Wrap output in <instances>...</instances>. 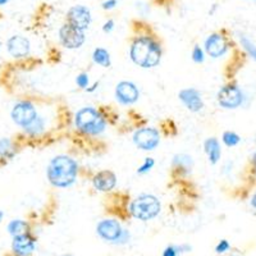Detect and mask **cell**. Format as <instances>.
Returning a JSON list of instances; mask_svg holds the SVG:
<instances>
[{"label":"cell","instance_id":"obj_1","mask_svg":"<svg viewBox=\"0 0 256 256\" xmlns=\"http://www.w3.org/2000/svg\"><path fill=\"white\" fill-rule=\"evenodd\" d=\"M78 166L72 158L67 155H58L48 166L46 176L50 184L59 188L72 186L77 180Z\"/></svg>","mask_w":256,"mask_h":256},{"label":"cell","instance_id":"obj_2","mask_svg":"<svg viewBox=\"0 0 256 256\" xmlns=\"http://www.w3.org/2000/svg\"><path fill=\"white\" fill-rule=\"evenodd\" d=\"M130 56L138 67L154 68L162 59V48L150 36H140L132 42Z\"/></svg>","mask_w":256,"mask_h":256},{"label":"cell","instance_id":"obj_3","mask_svg":"<svg viewBox=\"0 0 256 256\" xmlns=\"http://www.w3.org/2000/svg\"><path fill=\"white\" fill-rule=\"evenodd\" d=\"M74 124L82 134L98 136L105 131L106 120L96 109L88 106L77 112L74 116Z\"/></svg>","mask_w":256,"mask_h":256},{"label":"cell","instance_id":"obj_4","mask_svg":"<svg viewBox=\"0 0 256 256\" xmlns=\"http://www.w3.org/2000/svg\"><path fill=\"white\" fill-rule=\"evenodd\" d=\"M162 205L156 196L154 195H144L137 196L130 205V212H131L132 216L138 220L148 222L154 219L155 216H159Z\"/></svg>","mask_w":256,"mask_h":256},{"label":"cell","instance_id":"obj_5","mask_svg":"<svg viewBox=\"0 0 256 256\" xmlns=\"http://www.w3.org/2000/svg\"><path fill=\"white\" fill-rule=\"evenodd\" d=\"M218 104L224 109H237L244 104V95L236 84H227L219 90Z\"/></svg>","mask_w":256,"mask_h":256},{"label":"cell","instance_id":"obj_6","mask_svg":"<svg viewBox=\"0 0 256 256\" xmlns=\"http://www.w3.org/2000/svg\"><path fill=\"white\" fill-rule=\"evenodd\" d=\"M134 142L141 150H154L160 142V134L158 130L152 127H145L137 130L134 134Z\"/></svg>","mask_w":256,"mask_h":256},{"label":"cell","instance_id":"obj_7","mask_svg":"<svg viewBox=\"0 0 256 256\" xmlns=\"http://www.w3.org/2000/svg\"><path fill=\"white\" fill-rule=\"evenodd\" d=\"M59 40L62 45L67 49H78L84 42V31L66 24L59 30Z\"/></svg>","mask_w":256,"mask_h":256},{"label":"cell","instance_id":"obj_8","mask_svg":"<svg viewBox=\"0 0 256 256\" xmlns=\"http://www.w3.org/2000/svg\"><path fill=\"white\" fill-rule=\"evenodd\" d=\"M123 230L124 228H122L120 222L116 219H104V220H100L96 226V232L102 240L116 244L122 236Z\"/></svg>","mask_w":256,"mask_h":256},{"label":"cell","instance_id":"obj_9","mask_svg":"<svg viewBox=\"0 0 256 256\" xmlns=\"http://www.w3.org/2000/svg\"><path fill=\"white\" fill-rule=\"evenodd\" d=\"M38 112L35 106L28 102H18L14 105L12 110V120L16 124L20 126L22 128H26L27 126L31 124L34 120L38 118Z\"/></svg>","mask_w":256,"mask_h":256},{"label":"cell","instance_id":"obj_10","mask_svg":"<svg viewBox=\"0 0 256 256\" xmlns=\"http://www.w3.org/2000/svg\"><path fill=\"white\" fill-rule=\"evenodd\" d=\"M67 20V24H72L73 27H76L81 31H86L90 27L92 17H91V12L88 8L84 6H74L68 10Z\"/></svg>","mask_w":256,"mask_h":256},{"label":"cell","instance_id":"obj_11","mask_svg":"<svg viewBox=\"0 0 256 256\" xmlns=\"http://www.w3.org/2000/svg\"><path fill=\"white\" fill-rule=\"evenodd\" d=\"M116 100L123 105H132L140 98V91L134 82L122 81L116 88Z\"/></svg>","mask_w":256,"mask_h":256},{"label":"cell","instance_id":"obj_12","mask_svg":"<svg viewBox=\"0 0 256 256\" xmlns=\"http://www.w3.org/2000/svg\"><path fill=\"white\" fill-rule=\"evenodd\" d=\"M230 49L227 38L222 34H212L205 40V50L212 58H220Z\"/></svg>","mask_w":256,"mask_h":256},{"label":"cell","instance_id":"obj_13","mask_svg":"<svg viewBox=\"0 0 256 256\" xmlns=\"http://www.w3.org/2000/svg\"><path fill=\"white\" fill-rule=\"evenodd\" d=\"M178 98L182 102V104L192 113H198L204 108V100L201 98L200 91L196 90V88H190L180 90L178 94Z\"/></svg>","mask_w":256,"mask_h":256},{"label":"cell","instance_id":"obj_14","mask_svg":"<svg viewBox=\"0 0 256 256\" xmlns=\"http://www.w3.org/2000/svg\"><path fill=\"white\" fill-rule=\"evenodd\" d=\"M6 48H8L9 54L13 56V58H24V56H28L30 49V41L27 40L24 36H12L9 38L8 42H6Z\"/></svg>","mask_w":256,"mask_h":256},{"label":"cell","instance_id":"obj_15","mask_svg":"<svg viewBox=\"0 0 256 256\" xmlns=\"http://www.w3.org/2000/svg\"><path fill=\"white\" fill-rule=\"evenodd\" d=\"M12 248L16 255L18 256H28L35 251V241L28 234L13 237Z\"/></svg>","mask_w":256,"mask_h":256},{"label":"cell","instance_id":"obj_16","mask_svg":"<svg viewBox=\"0 0 256 256\" xmlns=\"http://www.w3.org/2000/svg\"><path fill=\"white\" fill-rule=\"evenodd\" d=\"M92 184L96 190L102 192L112 191L116 184V177L110 170H102L94 177Z\"/></svg>","mask_w":256,"mask_h":256},{"label":"cell","instance_id":"obj_17","mask_svg":"<svg viewBox=\"0 0 256 256\" xmlns=\"http://www.w3.org/2000/svg\"><path fill=\"white\" fill-rule=\"evenodd\" d=\"M204 148L210 163L212 164L218 163L222 155V148H220V144H219V141L216 140V137L208 138L204 144Z\"/></svg>","mask_w":256,"mask_h":256},{"label":"cell","instance_id":"obj_18","mask_svg":"<svg viewBox=\"0 0 256 256\" xmlns=\"http://www.w3.org/2000/svg\"><path fill=\"white\" fill-rule=\"evenodd\" d=\"M92 60L96 64H99L102 67L108 68L110 67L112 60H110V54L108 50L102 49V48H96L92 52Z\"/></svg>","mask_w":256,"mask_h":256},{"label":"cell","instance_id":"obj_19","mask_svg":"<svg viewBox=\"0 0 256 256\" xmlns=\"http://www.w3.org/2000/svg\"><path fill=\"white\" fill-rule=\"evenodd\" d=\"M8 232L13 237L27 234V232H28V224L24 220H20V219H14V220H12L8 224Z\"/></svg>","mask_w":256,"mask_h":256},{"label":"cell","instance_id":"obj_20","mask_svg":"<svg viewBox=\"0 0 256 256\" xmlns=\"http://www.w3.org/2000/svg\"><path fill=\"white\" fill-rule=\"evenodd\" d=\"M24 132H27L28 134H32V136H38L41 132H44L45 130V120L42 116H38L31 124L27 126L26 128H24Z\"/></svg>","mask_w":256,"mask_h":256},{"label":"cell","instance_id":"obj_21","mask_svg":"<svg viewBox=\"0 0 256 256\" xmlns=\"http://www.w3.org/2000/svg\"><path fill=\"white\" fill-rule=\"evenodd\" d=\"M14 152L16 150L9 138H0V158L10 159L14 155Z\"/></svg>","mask_w":256,"mask_h":256},{"label":"cell","instance_id":"obj_22","mask_svg":"<svg viewBox=\"0 0 256 256\" xmlns=\"http://www.w3.org/2000/svg\"><path fill=\"white\" fill-rule=\"evenodd\" d=\"M240 42H241V45H242V48L244 49V52L248 54V56H250V58H252L256 62V45L254 44L252 41H251L248 36H244V35L240 36Z\"/></svg>","mask_w":256,"mask_h":256},{"label":"cell","instance_id":"obj_23","mask_svg":"<svg viewBox=\"0 0 256 256\" xmlns=\"http://www.w3.org/2000/svg\"><path fill=\"white\" fill-rule=\"evenodd\" d=\"M222 140L228 148H233V146H237L240 142H241V137L236 134V132L227 131L224 132L223 136H222Z\"/></svg>","mask_w":256,"mask_h":256},{"label":"cell","instance_id":"obj_24","mask_svg":"<svg viewBox=\"0 0 256 256\" xmlns=\"http://www.w3.org/2000/svg\"><path fill=\"white\" fill-rule=\"evenodd\" d=\"M154 164H155V162L152 158H146L142 166L137 169V173H138V174H145V173L150 172V170L152 169V166H154Z\"/></svg>","mask_w":256,"mask_h":256},{"label":"cell","instance_id":"obj_25","mask_svg":"<svg viewBox=\"0 0 256 256\" xmlns=\"http://www.w3.org/2000/svg\"><path fill=\"white\" fill-rule=\"evenodd\" d=\"M204 52L200 46H195L192 50V60L195 63H202L204 62Z\"/></svg>","mask_w":256,"mask_h":256},{"label":"cell","instance_id":"obj_26","mask_svg":"<svg viewBox=\"0 0 256 256\" xmlns=\"http://www.w3.org/2000/svg\"><path fill=\"white\" fill-rule=\"evenodd\" d=\"M76 84H78V88H84V90H88V76L86 73H81L78 74L76 78Z\"/></svg>","mask_w":256,"mask_h":256},{"label":"cell","instance_id":"obj_27","mask_svg":"<svg viewBox=\"0 0 256 256\" xmlns=\"http://www.w3.org/2000/svg\"><path fill=\"white\" fill-rule=\"evenodd\" d=\"M230 242H228L227 240H222V241L216 244V251L218 254H223V252H226V251L230 250Z\"/></svg>","mask_w":256,"mask_h":256},{"label":"cell","instance_id":"obj_28","mask_svg":"<svg viewBox=\"0 0 256 256\" xmlns=\"http://www.w3.org/2000/svg\"><path fill=\"white\" fill-rule=\"evenodd\" d=\"M116 6H118V0H105L104 3H102V9L110 10V9L116 8Z\"/></svg>","mask_w":256,"mask_h":256},{"label":"cell","instance_id":"obj_29","mask_svg":"<svg viewBox=\"0 0 256 256\" xmlns=\"http://www.w3.org/2000/svg\"><path fill=\"white\" fill-rule=\"evenodd\" d=\"M177 254H178L177 246H168V248L163 251V256H178Z\"/></svg>","mask_w":256,"mask_h":256},{"label":"cell","instance_id":"obj_30","mask_svg":"<svg viewBox=\"0 0 256 256\" xmlns=\"http://www.w3.org/2000/svg\"><path fill=\"white\" fill-rule=\"evenodd\" d=\"M113 30H114V20H106V22L104 24V26H102V31H104L105 34H110Z\"/></svg>","mask_w":256,"mask_h":256},{"label":"cell","instance_id":"obj_31","mask_svg":"<svg viewBox=\"0 0 256 256\" xmlns=\"http://www.w3.org/2000/svg\"><path fill=\"white\" fill-rule=\"evenodd\" d=\"M128 241H130V232H128L127 230H124L122 233V236H120V238L116 242V244H127Z\"/></svg>","mask_w":256,"mask_h":256},{"label":"cell","instance_id":"obj_32","mask_svg":"<svg viewBox=\"0 0 256 256\" xmlns=\"http://www.w3.org/2000/svg\"><path fill=\"white\" fill-rule=\"evenodd\" d=\"M251 206H252L254 209H256V192L252 195V198H251Z\"/></svg>","mask_w":256,"mask_h":256},{"label":"cell","instance_id":"obj_33","mask_svg":"<svg viewBox=\"0 0 256 256\" xmlns=\"http://www.w3.org/2000/svg\"><path fill=\"white\" fill-rule=\"evenodd\" d=\"M9 0H0V6H4V4L8 3Z\"/></svg>","mask_w":256,"mask_h":256},{"label":"cell","instance_id":"obj_34","mask_svg":"<svg viewBox=\"0 0 256 256\" xmlns=\"http://www.w3.org/2000/svg\"><path fill=\"white\" fill-rule=\"evenodd\" d=\"M254 166H255V170H256V152L254 154Z\"/></svg>","mask_w":256,"mask_h":256},{"label":"cell","instance_id":"obj_35","mask_svg":"<svg viewBox=\"0 0 256 256\" xmlns=\"http://www.w3.org/2000/svg\"><path fill=\"white\" fill-rule=\"evenodd\" d=\"M3 216H4V214H3V212H0V222L3 220Z\"/></svg>","mask_w":256,"mask_h":256},{"label":"cell","instance_id":"obj_36","mask_svg":"<svg viewBox=\"0 0 256 256\" xmlns=\"http://www.w3.org/2000/svg\"><path fill=\"white\" fill-rule=\"evenodd\" d=\"M63 256H73V255H63Z\"/></svg>","mask_w":256,"mask_h":256}]
</instances>
